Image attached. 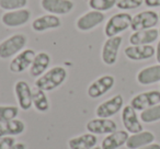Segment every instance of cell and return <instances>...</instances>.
<instances>
[{"mask_svg": "<svg viewBox=\"0 0 160 149\" xmlns=\"http://www.w3.org/2000/svg\"><path fill=\"white\" fill-rule=\"evenodd\" d=\"M156 58H157L158 64H160V41L157 44V48H156Z\"/></svg>", "mask_w": 160, "mask_h": 149, "instance_id": "35", "label": "cell"}, {"mask_svg": "<svg viewBox=\"0 0 160 149\" xmlns=\"http://www.w3.org/2000/svg\"><path fill=\"white\" fill-rule=\"evenodd\" d=\"M123 105H124L123 97L121 94H116L97 107L96 115L101 118H110L118 114L123 109Z\"/></svg>", "mask_w": 160, "mask_h": 149, "instance_id": "6", "label": "cell"}, {"mask_svg": "<svg viewBox=\"0 0 160 149\" xmlns=\"http://www.w3.org/2000/svg\"><path fill=\"white\" fill-rule=\"evenodd\" d=\"M114 85H115V78L111 75H104L90 83L87 89V94L91 99H98L108 93L114 87Z\"/></svg>", "mask_w": 160, "mask_h": 149, "instance_id": "5", "label": "cell"}, {"mask_svg": "<svg viewBox=\"0 0 160 149\" xmlns=\"http://www.w3.org/2000/svg\"><path fill=\"white\" fill-rule=\"evenodd\" d=\"M87 131L94 135H109L118 131V125L110 118H92L87 123Z\"/></svg>", "mask_w": 160, "mask_h": 149, "instance_id": "13", "label": "cell"}, {"mask_svg": "<svg viewBox=\"0 0 160 149\" xmlns=\"http://www.w3.org/2000/svg\"><path fill=\"white\" fill-rule=\"evenodd\" d=\"M160 103V91L152 90L147 91L135 96L131 100V105L136 111H144V110L157 105Z\"/></svg>", "mask_w": 160, "mask_h": 149, "instance_id": "11", "label": "cell"}, {"mask_svg": "<svg viewBox=\"0 0 160 149\" xmlns=\"http://www.w3.org/2000/svg\"><path fill=\"white\" fill-rule=\"evenodd\" d=\"M41 7L47 13L55 16H65L73 10L72 0H41Z\"/></svg>", "mask_w": 160, "mask_h": 149, "instance_id": "12", "label": "cell"}, {"mask_svg": "<svg viewBox=\"0 0 160 149\" xmlns=\"http://www.w3.org/2000/svg\"><path fill=\"white\" fill-rule=\"evenodd\" d=\"M31 19V11L27 8L7 11L1 16V23L7 27H19L27 24Z\"/></svg>", "mask_w": 160, "mask_h": 149, "instance_id": "9", "label": "cell"}, {"mask_svg": "<svg viewBox=\"0 0 160 149\" xmlns=\"http://www.w3.org/2000/svg\"><path fill=\"white\" fill-rule=\"evenodd\" d=\"M139 149H160V145L159 144H150L147 145V146H144Z\"/></svg>", "mask_w": 160, "mask_h": 149, "instance_id": "34", "label": "cell"}, {"mask_svg": "<svg viewBox=\"0 0 160 149\" xmlns=\"http://www.w3.org/2000/svg\"><path fill=\"white\" fill-rule=\"evenodd\" d=\"M67 70L62 66H55L35 80V87L43 91H53L65 82Z\"/></svg>", "mask_w": 160, "mask_h": 149, "instance_id": "1", "label": "cell"}, {"mask_svg": "<svg viewBox=\"0 0 160 149\" xmlns=\"http://www.w3.org/2000/svg\"><path fill=\"white\" fill-rule=\"evenodd\" d=\"M159 37V30L148 29L136 31L129 36L131 45H150L151 43L156 42Z\"/></svg>", "mask_w": 160, "mask_h": 149, "instance_id": "19", "label": "cell"}, {"mask_svg": "<svg viewBox=\"0 0 160 149\" xmlns=\"http://www.w3.org/2000/svg\"><path fill=\"white\" fill-rule=\"evenodd\" d=\"M123 38L122 36H113V37H108L104 42L101 52V58L102 62L108 66H112L118 60V55L120 47L122 45Z\"/></svg>", "mask_w": 160, "mask_h": 149, "instance_id": "7", "label": "cell"}, {"mask_svg": "<svg viewBox=\"0 0 160 149\" xmlns=\"http://www.w3.org/2000/svg\"><path fill=\"white\" fill-rule=\"evenodd\" d=\"M132 19H133V17L127 12H120V13L113 14L105 23V36L113 37V36H118L122 32L126 31L127 29L131 27Z\"/></svg>", "mask_w": 160, "mask_h": 149, "instance_id": "3", "label": "cell"}, {"mask_svg": "<svg viewBox=\"0 0 160 149\" xmlns=\"http://www.w3.org/2000/svg\"><path fill=\"white\" fill-rule=\"evenodd\" d=\"M19 115V109L13 105H0V123L8 122L17 118Z\"/></svg>", "mask_w": 160, "mask_h": 149, "instance_id": "28", "label": "cell"}, {"mask_svg": "<svg viewBox=\"0 0 160 149\" xmlns=\"http://www.w3.org/2000/svg\"><path fill=\"white\" fill-rule=\"evenodd\" d=\"M36 53L31 48H25L16 55L9 64V69L13 73H21L29 69Z\"/></svg>", "mask_w": 160, "mask_h": 149, "instance_id": "10", "label": "cell"}, {"mask_svg": "<svg viewBox=\"0 0 160 149\" xmlns=\"http://www.w3.org/2000/svg\"><path fill=\"white\" fill-rule=\"evenodd\" d=\"M138 83L142 86L152 85V83L159 82L160 81V64L152 65V66L142 68L139 72L137 73Z\"/></svg>", "mask_w": 160, "mask_h": 149, "instance_id": "20", "label": "cell"}, {"mask_svg": "<svg viewBox=\"0 0 160 149\" xmlns=\"http://www.w3.org/2000/svg\"><path fill=\"white\" fill-rule=\"evenodd\" d=\"M144 3L149 8L160 7V0H144Z\"/></svg>", "mask_w": 160, "mask_h": 149, "instance_id": "32", "label": "cell"}, {"mask_svg": "<svg viewBox=\"0 0 160 149\" xmlns=\"http://www.w3.org/2000/svg\"><path fill=\"white\" fill-rule=\"evenodd\" d=\"M159 14L152 10H147L135 14L132 19L131 29L133 32L142 31V30L153 29L159 22Z\"/></svg>", "mask_w": 160, "mask_h": 149, "instance_id": "4", "label": "cell"}, {"mask_svg": "<svg viewBox=\"0 0 160 149\" xmlns=\"http://www.w3.org/2000/svg\"><path fill=\"white\" fill-rule=\"evenodd\" d=\"M153 140H155V135L151 132L142 131L129 136L126 142V147L128 149H139L144 146L152 144Z\"/></svg>", "mask_w": 160, "mask_h": 149, "instance_id": "22", "label": "cell"}, {"mask_svg": "<svg viewBox=\"0 0 160 149\" xmlns=\"http://www.w3.org/2000/svg\"><path fill=\"white\" fill-rule=\"evenodd\" d=\"M91 149H102L101 147H98V146H96V147H93V148H91Z\"/></svg>", "mask_w": 160, "mask_h": 149, "instance_id": "36", "label": "cell"}, {"mask_svg": "<svg viewBox=\"0 0 160 149\" xmlns=\"http://www.w3.org/2000/svg\"><path fill=\"white\" fill-rule=\"evenodd\" d=\"M14 94L21 110L28 111L32 107V89L24 80H19L14 85Z\"/></svg>", "mask_w": 160, "mask_h": 149, "instance_id": "14", "label": "cell"}, {"mask_svg": "<svg viewBox=\"0 0 160 149\" xmlns=\"http://www.w3.org/2000/svg\"><path fill=\"white\" fill-rule=\"evenodd\" d=\"M140 120L144 123H153L160 120V104L153 105L140 113Z\"/></svg>", "mask_w": 160, "mask_h": 149, "instance_id": "26", "label": "cell"}, {"mask_svg": "<svg viewBox=\"0 0 160 149\" xmlns=\"http://www.w3.org/2000/svg\"><path fill=\"white\" fill-rule=\"evenodd\" d=\"M159 36H160V29H159Z\"/></svg>", "mask_w": 160, "mask_h": 149, "instance_id": "37", "label": "cell"}, {"mask_svg": "<svg viewBox=\"0 0 160 149\" xmlns=\"http://www.w3.org/2000/svg\"><path fill=\"white\" fill-rule=\"evenodd\" d=\"M97 142H98L97 135L87 133L71 138L68 142V146L69 149H91L97 146Z\"/></svg>", "mask_w": 160, "mask_h": 149, "instance_id": "23", "label": "cell"}, {"mask_svg": "<svg viewBox=\"0 0 160 149\" xmlns=\"http://www.w3.org/2000/svg\"><path fill=\"white\" fill-rule=\"evenodd\" d=\"M25 131V124L23 121L14 118L8 122L0 123V137H7V136H18Z\"/></svg>", "mask_w": 160, "mask_h": 149, "instance_id": "24", "label": "cell"}, {"mask_svg": "<svg viewBox=\"0 0 160 149\" xmlns=\"http://www.w3.org/2000/svg\"><path fill=\"white\" fill-rule=\"evenodd\" d=\"M16 144V140L11 136H7V137H0V149H10Z\"/></svg>", "mask_w": 160, "mask_h": 149, "instance_id": "31", "label": "cell"}, {"mask_svg": "<svg viewBox=\"0 0 160 149\" xmlns=\"http://www.w3.org/2000/svg\"><path fill=\"white\" fill-rule=\"evenodd\" d=\"M32 103L36 111L41 113H45L49 110V101L45 94V91L36 87L32 89Z\"/></svg>", "mask_w": 160, "mask_h": 149, "instance_id": "25", "label": "cell"}, {"mask_svg": "<svg viewBox=\"0 0 160 149\" xmlns=\"http://www.w3.org/2000/svg\"><path fill=\"white\" fill-rule=\"evenodd\" d=\"M28 6V0H0V8L7 11L23 9Z\"/></svg>", "mask_w": 160, "mask_h": 149, "instance_id": "29", "label": "cell"}, {"mask_svg": "<svg viewBox=\"0 0 160 149\" xmlns=\"http://www.w3.org/2000/svg\"><path fill=\"white\" fill-rule=\"evenodd\" d=\"M62 27V20L58 16L55 14H44L40 16L32 22V30L35 32H45L48 30H55Z\"/></svg>", "mask_w": 160, "mask_h": 149, "instance_id": "16", "label": "cell"}, {"mask_svg": "<svg viewBox=\"0 0 160 149\" xmlns=\"http://www.w3.org/2000/svg\"><path fill=\"white\" fill-rule=\"evenodd\" d=\"M159 19H160V12H159Z\"/></svg>", "mask_w": 160, "mask_h": 149, "instance_id": "38", "label": "cell"}, {"mask_svg": "<svg viewBox=\"0 0 160 149\" xmlns=\"http://www.w3.org/2000/svg\"><path fill=\"white\" fill-rule=\"evenodd\" d=\"M124 54L131 60H146L156 55V49L152 45H131L124 49Z\"/></svg>", "mask_w": 160, "mask_h": 149, "instance_id": "17", "label": "cell"}, {"mask_svg": "<svg viewBox=\"0 0 160 149\" xmlns=\"http://www.w3.org/2000/svg\"><path fill=\"white\" fill-rule=\"evenodd\" d=\"M122 122L125 129L131 134H137L142 132V125L136 113V110L131 104L126 105L122 110Z\"/></svg>", "mask_w": 160, "mask_h": 149, "instance_id": "15", "label": "cell"}, {"mask_svg": "<svg viewBox=\"0 0 160 149\" xmlns=\"http://www.w3.org/2000/svg\"><path fill=\"white\" fill-rule=\"evenodd\" d=\"M88 5L92 10L105 12L116 6V0H89Z\"/></svg>", "mask_w": 160, "mask_h": 149, "instance_id": "27", "label": "cell"}, {"mask_svg": "<svg viewBox=\"0 0 160 149\" xmlns=\"http://www.w3.org/2000/svg\"><path fill=\"white\" fill-rule=\"evenodd\" d=\"M105 16L103 12L91 10L82 16H80L76 21V27L81 32H88L93 30L94 27H99L104 22Z\"/></svg>", "mask_w": 160, "mask_h": 149, "instance_id": "8", "label": "cell"}, {"mask_svg": "<svg viewBox=\"0 0 160 149\" xmlns=\"http://www.w3.org/2000/svg\"><path fill=\"white\" fill-rule=\"evenodd\" d=\"M129 135L127 131H116L112 134H109L102 140L101 148L102 149H118L123 145H126Z\"/></svg>", "mask_w": 160, "mask_h": 149, "instance_id": "21", "label": "cell"}, {"mask_svg": "<svg viewBox=\"0 0 160 149\" xmlns=\"http://www.w3.org/2000/svg\"><path fill=\"white\" fill-rule=\"evenodd\" d=\"M27 43V35L22 33H17L9 36L0 43V58L8 59V58L14 57L24 49Z\"/></svg>", "mask_w": 160, "mask_h": 149, "instance_id": "2", "label": "cell"}, {"mask_svg": "<svg viewBox=\"0 0 160 149\" xmlns=\"http://www.w3.org/2000/svg\"><path fill=\"white\" fill-rule=\"evenodd\" d=\"M10 149H27V146L23 142H16L13 146L10 147Z\"/></svg>", "mask_w": 160, "mask_h": 149, "instance_id": "33", "label": "cell"}, {"mask_svg": "<svg viewBox=\"0 0 160 149\" xmlns=\"http://www.w3.org/2000/svg\"><path fill=\"white\" fill-rule=\"evenodd\" d=\"M144 3V0H116V8L120 10L137 9Z\"/></svg>", "mask_w": 160, "mask_h": 149, "instance_id": "30", "label": "cell"}, {"mask_svg": "<svg viewBox=\"0 0 160 149\" xmlns=\"http://www.w3.org/2000/svg\"><path fill=\"white\" fill-rule=\"evenodd\" d=\"M51 56L46 52H40L36 53L33 62H32L31 67L29 68L30 76L33 78H38L46 72L47 68L51 65Z\"/></svg>", "mask_w": 160, "mask_h": 149, "instance_id": "18", "label": "cell"}]
</instances>
